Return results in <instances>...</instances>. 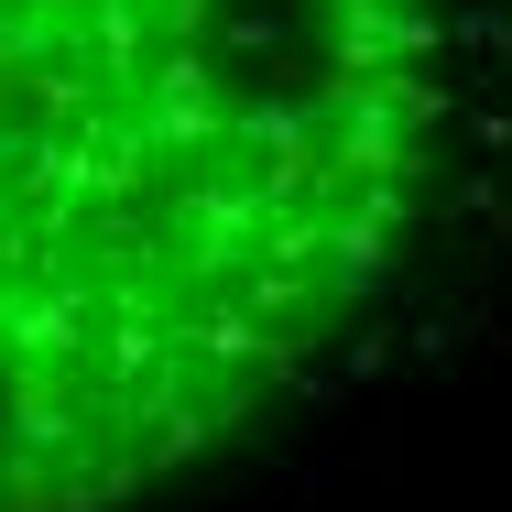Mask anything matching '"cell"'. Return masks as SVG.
Returning a JSON list of instances; mask_svg holds the SVG:
<instances>
[{
    "mask_svg": "<svg viewBox=\"0 0 512 512\" xmlns=\"http://www.w3.org/2000/svg\"><path fill=\"white\" fill-rule=\"evenodd\" d=\"M436 0H0V512L164 480L393 273Z\"/></svg>",
    "mask_w": 512,
    "mask_h": 512,
    "instance_id": "cell-1",
    "label": "cell"
}]
</instances>
